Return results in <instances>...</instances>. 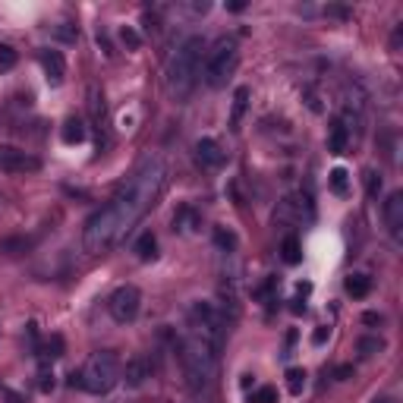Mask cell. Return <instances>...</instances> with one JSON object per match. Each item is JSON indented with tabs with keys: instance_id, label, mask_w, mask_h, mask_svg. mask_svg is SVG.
<instances>
[{
	"instance_id": "6da1fadb",
	"label": "cell",
	"mask_w": 403,
	"mask_h": 403,
	"mask_svg": "<svg viewBox=\"0 0 403 403\" xmlns=\"http://www.w3.org/2000/svg\"><path fill=\"white\" fill-rule=\"evenodd\" d=\"M167 179H171V167H167L164 157L157 155L142 157V164L135 167L133 177L113 193V199L89 217V224L83 230L85 252L98 255V252H107L111 246H117L120 239L127 237L157 205L161 193L167 189Z\"/></svg>"
},
{
	"instance_id": "7a4b0ae2",
	"label": "cell",
	"mask_w": 403,
	"mask_h": 403,
	"mask_svg": "<svg viewBox=\"0 0 403 403\" xmlns=\"http://www.w3.org/2000/svg\"><path fill=\"white\" fill-rule=\"evenodd\" d=\"M217 356H221V347H215L211 340L186 331L183 340H179V369H183V378H186V388L195 397L208 394L215 388L217 378Z\"/></svg>"
},
{
	"instance_id": "3957f363",
	"label": "cell",
	"mask_w": 403,
	"mask_h": 403,
	"mask_svg": "<svg viewBox=\"0 0 403 403\" xmlns=\"http://www.w3.org/2000/svg\"><path fill=\"white\" fill-rule=\"evenodd\" d=\"M205 51H208V47H205V38L189 35L186 41L171 54V60H167V95H171L177 105L189 101V95H193L195 85H199Z\"/></svg>"
},
{
	"instance_id": "277c9868",
	"label": "cell",
	"mask_w": 403,
	"mask_h": 403,
	"mask_svg": "<svg viewBox=\"0 0 403 403\" xmlns=\"http://www.w3.org/2000/svg\"><path fill=\"white\" fill-rule=\"evenodd\" d=\"M120 359L113 350H98L89 356L83 369H79V388L89 391V394L101 397V394H111L117 388L120 381Z\"/></svg>"
},
{
	"instance_id": "5b68a950",
	"label": "cell",
	"mask_w": 403,
	"mask_h": 403,
	"mask_svg": "<svg viewBox=\"0 0 403 403\" xmlns=\"http://www.w3.org/2000/svg\"><path fill=\"white\" fill-rule=\"evenodd\" d=\"M239 60V47L233 35H221L215 45L205 51V60H202V79L208 89H224L227 79L233 76Z\"/></svg>"
},
{
	"instance_id": "8992f818",
	"label": "cell",
	"mask_w": 403,
	"mask_h": 403,
	"mask_svg": "<svg viewBox=\"0 0 403 403\" xmlns=\"http://www.w3.org/2000/svg\"><path fill=\"white\" fill-rule=\"evenodd\" d=\"M139 309H142V293L135 290L133 284H123L107 296V312L117 325H129V321L139 318Z\"/></svg>"
},
{
	"instance_id": "52a82bcc",
	"label": "cell",
	"mask_w": 403,
	"mask_h": 403,
	"mask_svg": "<svg viewBox=\"0 0 403 403\" xmlns=\"http://www.w3.org/2000/svg\"><path fill=\"white\" fill-rule=\"evenodd\" d=\"M89 113H91V123H95V133H98V151L105 155L111 149V127H107L105 91L98 89V85H89Z\"/></svg>"
},
{
	"instance_id": "ba28073f",
	"label": "cell",
	"mask_w": 403,
	"mask_h": 403,
	"mask_svg": "<svg viewBox=\"0 0 403 403\" xmlns=\"http://www.w3.org/2000/svg\"><path fill=\"white\" fill-rule=\"evenodd\" d=\"M0 171L3 173H35L41 171V157L16 145H0Z\"/></svg>"
},
{
	"instance_id": "9c48e42d",
	"label": "cell",
	"mask_w": 403,
	"mask_h": 403,
	"mask_svg": "<svg viewBox=\"0 0 403 403\" xmlns=\"http://www.w3.org/2000/svg\"><path fill=\"white\" fill-rule=\"evenodd\" d=\"M312 221L315 217V208H312V193H299V195H287L274 211V221Z\"/></svg>"
},
{
	"instance_id": "30bf717a",
	"label": "cell",
	"mask_w": 403,
	"mask_h": 403,
	"mask_svg": "<svg viewBox=\"0 0 403 403\" xmlns=\"http://www.w3.org/2000/svg\"><path fill=\"white\" fill-rule=\"evenodd\" d=\"M381 217H384V227H388V233L394 237V243H400L403 239V193L400 189H394V193L384 199Z\"/></svg>"
},
{
	"instance_id": "8fae6325",
	"label": "cell",
	"mask_w": 403,
	"mask_h": 403,
	"mask_svg": "<svg viewBox=\"0 0 403 403\" xmlns=\"http://www.w3.org/2000/svg\"><path fill=\"white\" fill-rule=\"evenodd\" d=\"M38 63H41V69H45L47 85H54V89L63 85V79H67V60H63V54L45 47V51H38Z\"/></svg>"
},
{
	"instance_id": "7c38bea8",
	"label": "cell",
	"mask_w": 403,
	"mask_h": 403,
	"mask_svg": "<svg viewBox=\"0 0 403 403\" xmlns=\"http://www.w3.org/2000/svg\"><path fill=\"white\" fill-rule=\"evenodd\" d=\"M227 161V155H224V149L215 142V139H199L195 142V164L199 167H205V171H217V167L224 164Z\"/></svg>"
},
{
	"instance_id": "4fadbf2b",
	"label": "cell",
	"mask_w": 403,
	"mask_h": 403,
	"mask_svg": "<svg viewBox=\"0 0 403 403\" xmlns=\"http://www.w3.org/2000/svg\"><path fill=\"white\" fill-rule=\"evenodd\" d=\"M149 378H151V366H149V359L145 356H133L127 366L120 369V381H123L127 388H133V391L142 388Z\"/></svg>"
},
{
	"instance_id": "5bb4252c",
	"label": "cell",
	"mask_w": 403,
	"mask_h": 403,
	"mask_svg": "<svg viewBox=\"0 0 403 403\" xmlns=\"http://www.w3.org/2000/svg\"><path fill=\"white\" fill-rule=\"evenodd\" d=\"M85 135H89V129H85V120L83 117H67V120H63V127H60V139H63L67 145L85 142Z\"/></svg>"
},
{
	"instance_id": "9a60e30c",
	"label": "cell",
	"mask_w": 403,
	"mask_h": 403,
	"mask_svg": "<svg viewBox=\"0 0 403 403\" xmlns=\"http://www.w3.org/2000/svg\"><path fill=\"white\" fill-rule=\"evenodd\" d=\"M350 133H347V127L340 123V120H334L331 123V133H328V151L331 155H347V149H350Z\"/></svg>"
},
{
	"instance_id": "2e32d148",
	"label": "cell",
	"mask_w": 403,
	"mask_h": 403,
	"mask_svg": "<svg viewBox=\"0 0 403 403\" xmlns=\"http://www.w3.org/2000/svg\"><path fill=\"white\" fill-rule=\"evenodd\" d=\"M35 353H38V362H41V366H51L54 359L63 356V337H60V334H51L45 344L38 347Z\"/></svg>"
},
{
	"instance_id": "e0dca14e",
	"label": "cell",
	"mask_w": 403,
	"mask_h": 403,
	"mask_svg": "<svg viewBox=\"0 0 403 403\" xmlns=\"http://www.w3.org/2000/svg\"><path fill=\"white\" fill-rule=\"evenodd\" d=\"M133 252H135V259H139V261H155L157 259V237L151 230H145L142 237L135 239Z\"/></svg>"
},
{
	"instance_id": "ac0fdd59",
	"label": "cell",
	"mask_w": 403,
	"mask_h": 403,
	"mask_svg": "<svg viewBox=\"0 0 403 403\" xmlns=\"http://www.w3.org/2000/svg\"><path fill=\"white\" fill-rule=\"evenodd\" d=\"M246 107H249V89H246V85H239V89L233 91V111H230V129H233V133H237L239 123H243Z\"/></svg>"
},
{
	"instance_id": "d6986e66",
	"label": "cell",
	"mask_w": 403,
	"mask_h": 403,
	"mask_svg": "<svg viewBox=\"0 0 403 403\" xmlns=\"http://www.w3.org/2000/svg\"><path fill=\"white\" fill-rule=\"evenodd\" d=\"M344 290L350 293L353 299L369 296V290H372V277H369V274H350V277L344 281Z\"/></svg>"
},
{
	"instance_id": "ffe728a7",
	"label": "cell",
	"mask_w": 403,
	"mask_h": 403,
	"mask_svg": "<svg viewBox=\"0 0 403 403\" xmlns=\"http://www.w3.org/2000/svg\"><path fill=\"white\" fill-rule=\"evenodd\" d=\"M281 259H284L287 265H299V261H303V249H299V237H296V233L284 237V243H281Z\"/></svg>"
},
{
	"instance_id": "44dd1931",
	"label": "cell",
	"mask_w": 403,
	"mask_h": 403,
	"mask_svg": "<svg viewBox=\"0 0 403 403\" xmlns=\"http://www.w3.org/2000/svg\"><path fill=\"white\" fill-rule=\"evenodd\" d=\"M328 186H331V193L334 195H347L350 193V173H347L344 167H334L331 177H328Z\"/></svg>"
},
{
	"instance_id": "7402d4cb",
	"label": "cell",
	"mask_w": 403,
	"mask_h": 403,
	"mask_svg": "<svg viewBox=\"0 0 403 403\" xmlns=\"http://www.w3.org/2000/svg\"><path fill=\"white\" fill-rule=\"evenodd\" d=\"M199 227V215L193 208H179V215H173V230H195Z\"/></svg>"
},
{
	"instance_id": "603a6c76",
	"label": "cell",
	"mask_w": 403,
	"mask_h": 403,
	"mask_svg": "<svg viewBox=\"0 0 403 403\" xmlns=\"http://www.w3.org/2000/svg\"><path fill=\"white\" fill-rule=\"evenodd\" d=\"M306 369H287V388H290V394H303V388H306Z\"/></svg>"
},
{
	"instance_id": "cb8c5ba5",
	"label": "cell",
	"mask_w": 403,
	"mask_h": 403,
	"mask_svg": "<svg viewBox=\"0 0 403 403\" xmlns=\"http://www.w3.org/2000/svg\"><path fill=\"white\" fill-rule=\"evenodd\" d=\"M32 243L25 237H10V239H0V252H7V255H19L25 252Z\"/></svg>"
},
{
	"instance_id": "d4e9b609",
	"label": "cell",
	"mask_w": 403,
	"mask_h": 403,
	"mask_svg": "<svg viewBox=\"0 0 403 403\" xmlns=\"http://www.w3.org/2000/svg\"><path fill=\"white\" fill-rule=\"evenodd\" d=\"M356 350H359V356H375V353L384 350V340L381 337H359Z\"/></svg>"
},
{
	"instance_id": "484cf974",
	"label": "cell",
	"mask_w": 403,
	"mask_h": 403,
	"mask_svg": "<svg viewBox=\"0 0 403 403\" xmlns=\"http://www.w3.org/2000/svg\"><path fill=\"white\" fill-rule=\"evenodd\" d=\"M381 186H384L381 173L375 171V167H369V171H366V193H369V199H378V195H381Z\"/></svg>"
},
{
	"instance_id": "4316f807",
	"label": "cell",
	"mask_w": 403,
	"mask_h": 403,
	"mask_svg": "<svg viewBox=\"0 0 403 403\" xmlns=\"http://www.w3.org/2000/svg\"><path fill=\"white\" fill-rule=\"evenodd\" d=\"M16 60H19L16 47L0 45V73H7V69H13V67H16Z\"/></svg>"
},
{
	"instance_id": "83f0119b",
	"label": "cell",
	"mask_w": 403,
	"mask_h": 403,
	"mask_svg": "<svg viewBox=\"0 0 403 403\" xmlns=\"http://www.w3.org/2000/svg\"><path fill=\"white\" fill-rule=\"evenodd\" d=\"M249 403H277V388L265 384V388L252 391V394H249Z\"/></svg>"
},
{
	"instance_id": "f1b7e54d",
	"label": "cell",
	"mask_w": 403,
	"mask_h": 403,
	"mask_svg": "<svg viewBox=\"0 0 403 403\" xmlns=\"http://www.w3.org/2000/svg\"><path fill=\"white\" fill-rule=\"evenodd\" d=\"M215 243L224 252H233V246H237V237H233L230 230H224V227H215Z\"/></svg>"
},
{
	"instance_id": "f546056e",
	"label": "cell",
	"mask_w": 403,
	"mask_h": 403,
	"mask_svg": "<svg viewBox=\"0 0 403 403\" xmlns=\"http://www.w3.org/2000/svg\"><path fill=\"white\" fill-rule=\"evenodd\" d=\"M120 38H123V45H127V47H129V51H135V47L142 45V38L135 35V32H133V29H129V25H127V29H123V32H120Z\"/></svg>"
},
{
	"instance_id": "4dcf8cb0",
	"label": "cell",
	"mask_w": 403,
	"mask_h": 403,
	"mask_svg": "<svg viewBox=\"0 0 403 403\" xmlns=\"http://www.w3.org/2000/svg\"><path fill=\"white\" fill-rule=\"evenodd\" d=\"M38 378H41L38 381V388L45 391V394L47 391H54V372H47V366H41V375H38Z\"/></svg>"
},
{
	"instance_id": "1f68e13d",
	"label": "cell",
	"mask_w": 403,
	"mask_h": 403,
	"mask_svg": "<svg viewBox=\"0 0 403 403\" xmlns=\"http://www.w3.org/2000/svg\"><path fill=\"white\" fill-rule=\"evenodd\" d=\"M328 337H331V328H328V325H321V328H315V334H312V344H325V340H328Z\"/></svg>"
},
{
	"instance_id": "d6a6232c",
	"label": "cell",
	"mask_w": 403,
	"mask_h": 403,
	"mask_svg": "<svg viewBox=\"0 0 403 403\" xmlns=\"http://www.w3.org/2000/svg\"><path fill=\"white\" fill-rule=\"evenodd\" d=\"M57 35L63 38V41H76V38H79V32H76L73 25H60V29H57Z\"/></svg>"
},
{
	"instance_id": "836d02e7",
	"label": "cell",
	"mask_w": 403,
	"mask_h": 403,
	"mask_svg": "<svg viewBox=\"0 0 403 403\" xmlns=\"http://www.w3.org/2000/svg\"><path fill=\"white\" fill-rule=\"evenodd\" d=\"M325 13H328V16H337V19H350V10H347V7H328Z\"/></svg>"
},
{
	"instance_id": "e575fe53",
	"label": "cell",
	"mask_w": 403,
	"mask_h": 403,
	"mask_svg": "<svg viewBox=\"0 0 403 403\" xmlns=\"http://www.w3.org/2000/svg\"><path fill=\"white\" fill-rule=\"evenodd\" d=\"M337 381H347V378H350V375H353V366H337Z\"/></svg>"
},
{
	"instance_id": "d590c367",
	"label": "cell",
	"mask_w": 403,
	"mask_h": 403,
	"mask_svg": "<svg viewBox=\"0 0 403 403\" xmlns=\"http://www.w3.org/2000/svg\"><path fill=\"white\" fill-rule=\"evenodd\" d=\"M400 38H403V29L397 25V29H394V38H391V51H397V47H400Z\"/></svg>"
},
{
	"instance_id": "8d00e7d4",
	"label": "cell",
	"mask_w": 403,
	"mask_h": 403,
	"mask_svg": "<svg viewBox=\"0 0 403 403\" xmlns=\"http://www.w3.org/2000/svg\"><path fill=\"white\" fill-rule=\"evenodd\" d=\"M290 303H293V315H303V312H306V303H303V299H290Z\"/></svg>"
},
{
	"instance_id": "74e56055",
	"label": "cell",
	"mask_w": 403,
	"mask_h": 403,
	"mask_svg": "<svg viewBox=\"0 0 403 403\" xmlns=\"http://www.w3.org/2000/svg\"><path fill=\"white\" fill-rule=\"evenodd\" d=\"M362 321H366V325H381V315L378 312H366L362 315Z\"/></svg>"
},
{
	"instance_id": "f35d334b",
	"label": "cell",
	"mask_w": 403,
	"mask_h": 403,
	"mask_svg": "<svg viewBox=\"0 0 403 403\" xmlns=\"http://www.w3.org/2000/svg\"><path fill=\"white\" fill-rule=\"evenodd\" d=\"M372 403H397V400H394V397H388V394H381V397H375Z\"/></svg>"
},
{
	"instance_id": "ab89813d",
	"label": "cell",
	"mask_w": 403,
	"mask_h": 403,
	"mask_svg": "<svg viewBox=\"0 0 403 403\" xmlns=\"http://www.w3.org/2000/svg\"><path fill=\"white\" fill-rule=\"evenodd\" d=\"M69 388H79V372H69Z\"/></svg>"
}]
</instances>
